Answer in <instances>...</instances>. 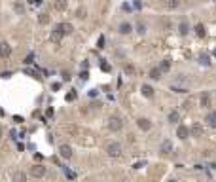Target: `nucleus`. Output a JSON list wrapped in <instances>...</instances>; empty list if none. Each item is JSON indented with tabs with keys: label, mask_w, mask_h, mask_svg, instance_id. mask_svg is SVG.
<instances>
[{
	"label": "nucleus",
	"mask_w": 216,
	"mask_h": 182,
	"mask_svg": "<svg viewBox=\"0 0 216 182\" xmlns=\"http://www.w3.org/2000/svg\"><path fill=\"white\" fill-rule=\"evenodd\" d=\"M0 138H2V127H0Z\"/></svg>",
	"instance_id": "f704fd0d"
},
{
	"label": "nucleus",
	"mask_w": 216,
	"mask_h": 182,
	"mask_svg": "<svg viewBox=\"0 0 216 182\" xmlns=\"http://www.w3.org/2000/svg\"><path fill=\"white\" fill-rule=\"evenodd\" d=\"M131 31H133L131 23H121V25H119V32H121V34H129Z\"/></svg>",
	"instance_id": "dca6fc26"
},
{
	"label": "nucleus",
	"mask_w": 216,
	"mask_h": 182,
	"mask_svg": "<svg viewBox=\"0 0 216 182\" xmlns=\"http://www.w3.org/2000/svg\"><path fill=\"white\" fill-rule=\"evenodd\" d=\"M205 122L208 127H216V112H208L207 118H205Z\"/></svg>",
	"instance_id": "1a4fd4ad"
},
{
	"label": "nucleus",
	"mask_w": 216,
	"mask_h": 182,
	"mask_svg": "<svg viewBox=\"0 0 216 182\" xmlns=\"http://www.w3.org/2000/svg\"><path fill=\"white\" fill-rule=\"evenodd\" d=\"M172 152V144H171V141H165L163 144H161V154H171Z\"/></svg>",
	"instance_id": "2eb2a0df"
},
{
	"label": "nucleus",
	"mask_w": 216,
	"mask_h": 182,
	"mask_svg": "<svg viewBox=\"0 0 216 182\" xmlns=\"http://www.w3.org/2000/svg\"><path fill=\"white\" fill-rule=\"evenodd\" d=\"M38 23L40 25H47L49 23V15H47V13H40V15H38Z\"/></svg>",
	"instance_id": "6ab92c4d"
},
{
	"label": "nucleus",
	"mask_w": 216,
	"mask_h": 182,
	"mask_svg": "<svg viewBox=\"0 0 216 182\" xmlns=\"http://www.w3.org/2000/svg\"><path fill=\"white\" fill-rule=\"evenodd\" d=\"M76 15H78V19H85V15H87V10H85V8H78Z\"/></svg>",
	"instance_id": "5701e85b"
},
{
	"label": "nucleus",
	"mask_w": 216,
	"mask_h": 182,
	"mask_svg": "<svg viewBox=\"0 0 216 182\" xmlns=\"http://www.w3.org/2000/svg\"><path fill=\"white\" fill-rule=\"evenodd\" d=\"M161 68H152V70H150V78H152V80H159L161 78Z\"/></svg>",
	"instance_id": "f3484780"
},
{
	"label": "nucleus",
	"mask_w": 216,
	"mask_h": 182,
	"mask_svg": "<svg viewBox=\"0 0 216 182\" xmlns=\"http://www.w3.org/2000/svg\"><path fill=\"white\" fill-rule=\"evenodd\" d=\"M140 91H142V95H144V97H148V99H152V97H154V87H152V86H148V83H144Z\"/></svg>",
	"instance_id": "9d476101"
},
{
	"label": "nucleus",
	"mask_w": 216,
	"mask_h": 182,
	"mask_svg": "<svg viewBox=\"0 0 216 182\" xmlns=\"http://www.w3.org/2000/svg\"><path fill=\"white\" fill-rule=\"evenodd\" d=\"M190 133H191V131L186 127V125H180V127L176 129V137L180 138V141H186V138L190 137Z\"/></svg>",
	"instance_id": "0eeeda50"
},
{
	"label": "nucleus",
	"mask_w": 216,
	"mask_h": 182,
	"mask_svg": "<svg viewBox=\"0 0 216 182\" xmlns=\"http://www.w3.org/2000/svg\"><path fill=\"white\" fill-rule=\"evenodd\" d=\"M121 127H123V122H121V118H118V116H112L110 120H108V129H110L112 133H118V131H121Z\"/></svg>",
	"instance_id": "f03ea898"
},
{
	"label": "nucleus",
	"mask_w": 216,
	"mask_h": 182,
	"mask_svg": "<svg viewBox=\"0 0 216 182\" xmlns=\"http://www.w3.org/2000/svg\"><path fill=\"white\" fill-rule=\"evenodd\" d=\"M63 31H64V34H72L74 32V27H72L70 23H63Z\"/></svg>",
	"instance_id": "4be33fe9"
},
{
	"label": "nucleus",
	"mask_w": 216,
	"mask_h": 182,
	"mask_svg": "<svg viewBox=\"0 0 216 182\" xmlns=\"http://www.w3.org/2000/svg\"><path fill=\"white\" fill-rule=\"evenodd\" d=\"M106 154H108L110 158H118L119 154H121V144H119V142H108Z\"/></svg>",
	"instance_id": "7ed1b4c3"
},
{
	"label": "nucleus",
	"mask_w": 216,
	"mask_h": 182,
	"mask_svg": "<svg viewBox=\"0 0 216 182\" xmlns=\"http://www.w3.org/2000/svg\"><path fill=\"white\" fill-rule=\"evenodd\" d=\"M97 47H104V36L99 38V46H97Z\"/></svg>",
	"instance_id": "473e14b6"
},
{
	"label": "nucleus",
	"mask_w": 216,
	"mask_h": 182,
	"mask_svg": "<svg viewBox=\"0 0 216 182\" xmlns=\"http://www.w3.org/2000/svg\"><path fill=\"white\" fill-rule=\"evenodd\" d=\"M214 53H216V50H214Z\"/></svg>",
	"instance_id": "c9c22d12"
},
{
	"label": "nucleus",
	"mask_w": 216,
	"mask_h": 182,
	"mask_svg": "<svg viewBox=\"0 0 216 182\" xmlns=\"http://www.w3.org/2000/svg\"><path fill=\"white\" fill-rule=\"evenodd\" d=\"M11 55V46L8 44V42H0V57L6 59Z\"/></svg>",
	"instance_id": "423d86ee"
},
{
	"label": "nucleus",
	"mask_w": 216,
	"mask_h": 182,
	"mask_svg": "<svg viewBox=\"0 0 216 182\" xmlns=\"http://www.w3.org/2000/svg\"><path fill=\"white\" fill-rule=\"evenodd\" d=\"M178 118H180V116H178V112H171V114H169V122H171V123H176V122H178Z\"/></svg>",
	"instance_id": "b1692460"
},
{
	"label": "nucleus",
	"mask_w": 216,
	"mask_h": 182,
	"mask_svg": "<svg viewBox=\"0 0 216 182\" xmlns=\"http://www.w3.org/2000/svg\"><path fill=\"white\" fill-rule=\"evenodd\" d=\"M27 178V174H23V173H15L13 174V180H25Z\"/></svg>",
	"instance_id": "a878e982"
},
{
	"label": "nucleus",
	"mask_w": 216,
	"mask_h": 182,
	"mask_svg": "<svg viewBox=\"0 0 216 182\" xmlns=\"http://www.w3.org/2000/svg\"><path fill=\"white\" fill-rule=\"evenodd\" d=\"M199 104H201L203 108H208V106H211V95H208V93H203V95H201V99H199Z\"/></svg>",
	"instance_id": "9b49d317"
},
{
	"label": "nucleus",
	"mask_w": 216,
	"mask_h": 182,
	"mask_svg": "<svg viewBox=\"0 0 216 182\" xmlns=\"http://www.w3.org/2000/svg\"><path fill=\"white\" fill-rule=\"evenodd\" d=\"M64 36V31H63V23H57L53 27V31L49 32V40L53 42V44H61V40Z\"/></svg>",
	"instance_id": "f257e3e1"
},
{
	"label": "nucleus",
	"mask_w": 216,
	"mask_h": 182,
	"mask_svg": "<svg viewBox=\"0 0 216 182\" xmlns=\"http://www.w3.org/2000/svg\"><path fill=\"white\" fill-rule=\"evenodd\" d=\"M53 8H55L57 11H64V10H67V0H55Z\"/></svg>",
	"instance_id": "f8f14e48"
},
{
	"label": "nucleus",
	"mask_w": 216,
	"mask_h": 182,
	"mask_svg": "<svg viewBox=\"0 0 216 182\" xmlns=\"http://www.w3.org/2000/svg\"><path fill=\"white\" fill-rule=\"evenodd\" d=\"M13 10H15L17 15H23V13H25V6L21 2H15V4H13Z\"/></svg>",
	"instance_id": "a211bd4d"
},
{
	"label": "nucleus",
	"mask_w": 216,
	"mask_h": 182,
	"mask_svg": "<svg viewBox=\"0 0 216 182\" xmlns=\"http://www.w3.org/2000/svg\"><path fill=\"white\" fill-rule=\"evenodd\" d=\"M123 70H125V74H135V67L133 65H125Z\"/></svg>",
	"instance_id": "393cba45"
},
{
	"label": "nucleus",
	"mask_w": 216,
	"mask_h": 182,
	"mask_svg": "<svg viewBox=\"0 0 216 182\" xmlns=\"http://www.w3.org/2000/svg\"><path fill=\"white\" fill-rule=\"evenodd\" d=\"M32 61H34V53H28L27 57H25V63H27V65H31Z\"/></svg>",
	"instance_id": "bb28decb"
},
{
	"label": "nucleus",
	"mask_w": 216,
	"mask_h": 182,
	"mask_svg": "<svg viewBox=\"0 0 216 182\" xmlns=\"http://www.w3.org/2000/svg\"><path fill=\"white\" fill-rule=\"evenodd\" d=\"M178 32L182 34V36H186V34L190 32V27H188V23H186V21H180V25H178Z\"/></svg>",
	"instance_id": "ddd939ff"
},
{
	"label": "nucleus",
	"mask_w": 216,
	"mask_h": 182,
	"mask_svg": "<svg viewBox=\"0 0 216 182\" xmlns=\"http://www.w3.org/2000/svg\"><path fill=\"white\" fill-rule=\"evenodd\" d=\"M59 156L64 159H70L72 158V146L70 144H61L59 146Z\"/></svg>",
	"instance_id": "39448f33"
},
{
	"label": "nucleus",
	"mask_w": 216,
	"mask_h": 182,
	"mask_svg": "<svg viewBox=\"0 0 216 182\" xmlns=\"http://www.w3.org/2000/svg\"><path fill=\"white\" fill-rule=\"evenodd\" d=\"M190 131H191V135H193V137H201V135H203V127H201L199 123H195Z\"/></svg>",
	"instance_id": "4468645a"
},
{
	"label": "nucleus",
	"mask_w": 216,
	"mask_h": 182,
	"mask_svg": "<svg viewBox=\"0 0 216 182\" xmlns=\"http://www.w3.org/2000/svg\"><path fill=\"white\" fill-rule=\"evenodd\" d=\"M201 65H208V63H211V61H208V55H201Z\"/></svg>",
	"instance_id": "cd10ccee"
},
{
	"label": "nucleus",
	"mask_w": 216,
	"mask_h": 182,
	"mask_svg": "<svg viewBox=\"0 0 216 182\" xmlns=\"http://www.w3.org/2000/svg\"><path fill=\"white\" fill-rule=\"evenodd\" d=\"M159 68H161L163 72H167L169 68H171V61H169V59H165V61H161V65H159Z\"/></svg>",
	"instance_id": "412c9836"
},
{
	"label": "nucleus",
	"mask_w": 216,
	"mask_h": 182,
	"mask_svg": "<svg viewBox=\"0 0 216 182\" xmlns=\"http://www.w3.org/2000/svg\"><path fill=\"white\" fill-rule=\"evenodd\" d=\"M136 31H139L140 34H144V32H146V27H144L142 23H139V25H136Z\"/></svg>",
	"instance_id": "c756f323"
},
{
	"label": "nucleus",
	"mask_w": 216,
	"mask_h": 182,
	"mask_svg": "<svg viewBox=\"0 0 216 182\" xmlns=\"http://www.w3.org/2000/svg\"><path fill=\"white\" fill-rule=\"evenodd\" d=\"M72 99H76V91H72V93L67 95V101H72Z\"/></svg>",
	"instance_id": "2f4dec72"
},
{
	"label": "nucleus",
	"mask_w": 216,
	"mask_h": 182,
	"mask_svg": "<svg viewBox=\"0 0 216 182\" xmlns=\"http://www.w3.org/2000/svg\"><path fill=\"white\" fill-rule=\"evenodd\" d=\"M61 89V83H53V91H59Z\"/></svg>",
	"instance_id": "72a5a7b5"
},
{
	"label": "nucleus",
	"mask_w": 216,
	"mask_h": 182,
	"mask_svg": "<svg viewBox=\"0 0 216 182\" xmlns=\"http://www.w3.org/2000/svg\"><path fill=\"white\" fill-rule=\"evenodd\" d=\"M178 4H180L178 0H169V2H167V6H169V8H176Z\"/></svg>",
	"instance_id": "c85d7f7f"
},
{
	"label": "nucleus",
	"mask_w": 216,
	"mask_h": 182,
	"mask_svg": "<svg viewBox=\"0 0 216 182\" xmlns=\"http://www.w3.org/2000/svg\"><path fill=\"white\" fill-rule=\"evenodd\" d=\"M28 174H31V177H34V178H42V177L46 174V167H44V165H40V163H36V165L31 167Z\"/></svg>",
	"instance_id": "20e7f679"
},
{
	"label": "nucleus",
	"mask_w": 216,
	"mask_h": 182,
	"mask_svg": "<svg viewBox=\"0 0 216 182\" xmlns=\"http://www.w3.org/2000/svg\"><path fill=\"white\" fill-rule=\"evenodd\" d=\"M100 68H103V70H110V65H108V63H100Z\"/></svg>",
	"instance_id": "7c9ffc66"
},
{
	"label": "nucleus",
	"mask_w": 216,
	"mask_h": 182,
	"mask_svg": "<svg viewBox=\"0 0 216 182\" xmlns=\"http://www.w3.org/2000/svg\"><path fill=\"white\" fill-rule=\"evenodd\" d=\"M136 125H139L142 131H150V127H152V122H150L148 118H140V120L136 122Z\"/></svg>",
	"instance_id": "6e6552de"
},
{
	"label": "nucleus",
	"mask_w": 216,
	"mask_h": 182,
	"mask_svg": "<svg viewBox=\"0 0 216 182\" xmlns=\"http://www.w3.org/2000/svg\"><path fill=\"white\" fill-rule=\"evenodd\" d=\"M195 34H197L199 38H203V36H205V27H203V23H199V25L195 27Z\"/></svg>",
	"instance_id": "aec40b11"
}]
</instances>
